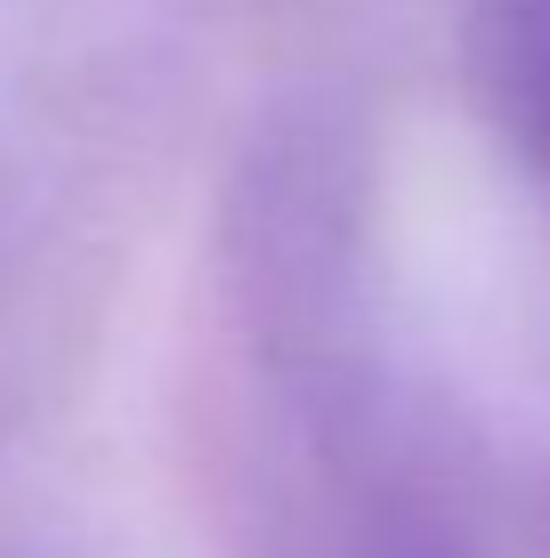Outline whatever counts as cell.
<instances>
[{
  "label": "cell",
  "instance_id": "cell-1",
  "mask_svg": "<svg viewBox=\"0 0 550 558\" xmlns=\"http://www.w3.org/2000/svg\"><path fill=\"white\" fill-rule=\"evenodd\" d=\"M478 82L550 179V0H478Z\"/></svg>",
  "mask_w": 550,
  "mask_h": 558
}]
</instances>
